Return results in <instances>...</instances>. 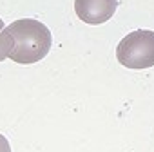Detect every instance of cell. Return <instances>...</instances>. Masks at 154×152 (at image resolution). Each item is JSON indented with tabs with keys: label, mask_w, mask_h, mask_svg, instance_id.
Wrapping results in <instances>:
<instances>
[{
	"label": "cell",
	"mask_w": 154,
	"mask_h": 152,
	"mask_svg": "<svg viewBox=\"0 0 154 152\" xmlns=\"http://www.w3.org/2000/svg\"><path fill=\"white\" fill-rule=\"evenodd\" d=\"M0 42L8 54L17 63H36L47 56L53 38L47 26L33 18H20L4 27Z\"/></svg>",
	"instance_id": "obj_1"
},
{
	"label": "cell",
	"mask_w": 154,
	"mask_h": 152,
	"mask_svg": "<svg viewBox=\"0 0 154 152\" xmlns=\"http://www.w3.org/2000/svg\"><path fill=\"white\" fill-rule=\"evenodd\" d=\"M116 58L129 69H149L154 65V31L136 29L123 36L116 47Z\"/></svg>",
	"instance_id": "obj_2"
},
{
	"label": "cell",
	"mask_w": 154,
	"mask_h": 152,
	"mask_svg": "<svg viewBox=\"0 0 154 152\" xmlns=\"http://www.w3.org/2000/svg\"><path fill=\"white\" fill-rule=\"evenodd\" d=\"M4 31V22H2V18H0V33ZM8 58V54H6V51H4V47H2V42H0V62L2 60H6Z\"/></svg>",
	"instance_id": "obj_5"
},
{
	"label": "cell",
	"mask_w": 154,
	"mask_h": 152,
	"mask_svg": "<svg viewBox=\"0 0 154 152\" xmlns=\"http://www.w3.org/2000/svg\"><path fill=\"white\" fill-rule=\"evenodd\" d=\"M118 0H74V11L85 24L98 26L112 18Z\"/></svg>",
	"instance_id": "obj_3"
},
{
	"label": "cell",
	"mask_w": 154,
	"mask_h": 152,
	"mask_svg": "<svg viewBox=\"0 0 154 152\" xmlns=\"http://www.w3.org/2000/svg\"><path fill=\"white\" fill-rule=\"evenodd\" d=\"M0 152H11V145L6 139V136H2V134H0Z\"/></svg>",
	"instance_id": "obj_4"
}]
</instances>
